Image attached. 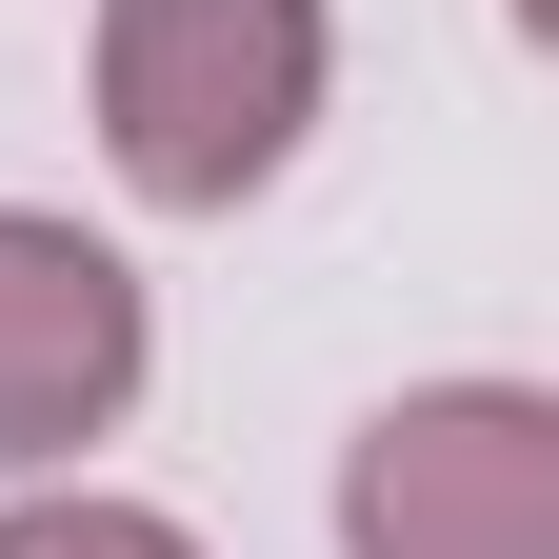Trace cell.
<instances>
[{
  "label": "cell",
  "instance_id": "cell-1",
  "mask_svg": "<svg viewBox=\"0 0 559 559\" xmlns=\"http://www.w3.org/2000/svg\"><path fill=\"white\" fill-rule=\"evenodd\" d=\"M340 21L320 0H100V160L160 221H240L300 160Z\"/></svg>",
  "mask_w": 559,
  "mask_h": 559
},
{
  "label": "cell",
  "instance_id": "cell-2",
  "mask_svg": "<svg viewBox=\"0 0 559 559\" xmlns=\"http://www.w3.org/2000/svg\"><path fill=\"white\" fill-rule=\"evenodd\" d=\"M340 559H559V400L539 380H419L340 460Z\"/></svg>",
  "mask_w": 559,
  "mask_h": 559
},
{
  "label": "cell",
  "instance_id": "cell-4",
  "mask_svg": "<svg viewBox=\"0 0 559 559\" xmlns=\"http://www.w3.org/2000/svg\"><path fill=\"white\" fill-rule=\"evenodd\" d=\"M0 559H200L160 500H21L0 520Z\"/></svg>",
  "mask_w": 559,
  "mask_h": 559
},
{
  "label": "cell",
  "instance_id": "cell-3",
  "mask_svg": "<svg viewBox=\"0 0 559 559\" xmlns=\"http://www.w3.org/2000/svg\"><path fill=\"white\" fill-rule=\"evenodd\" d=\"M120 400H140V280H120V240L0 200V479L81 460Z\"/></svg>",
  "mask_w": 559,
  "mask_h": 559
}]
</instances>
